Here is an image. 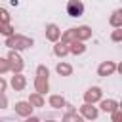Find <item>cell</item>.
Returning <instances> with one entry per match:
<instances>
[{"instance_id": "1", "label": "cell", "mask_w": 122, "mask_h": 122, "mask_svg": "<svg viewBox=\"0 0 122 122\" xmlns=\"http://www.w3.org/2000/svg\"><path fill=\"white\" fill-rule=\"evenodd\" d=\"M67 11H69L71 17H80V15L84 13V4H82L80 0H71V2L67 4Z\"/></svg>"}, {"instance_id": "4", "label": "cell", "mask_w": 122, "mask_h": 122, "mask_svg": "<svg viewBox=\"0 0 122 122\" xmlns=\"http://www.w3.org/2000/svg\"><path fill=\"white\" fill-rule=\"evenodd\" d=\"M59 72H69V67H61L59 65Z\"/></svg>"}, {"instance_id": "3", "label": "cell", "mask_w": 122, "mask_h": 122, "mask_svg": "<svg viewBox=\"0 0 122 122\" xmlns=\"http://www.w3.org/2000/svg\"><path fill=\"white\" fill-rule=\"evenodd\" d=\"M103 109H105V111H107V109L111 111V109H112V103H103Z\"/></svg>"}, {"instance_id": "2", "label": "cell", "mask_w": 122, "mask_h": 122, "mask_svg": "<svg viewBox=\"0 0 122 122\" xmlns=\"http://www.w3.org/2000/svg\"><path fill=\"white\" fill-rule=\"evenodd\" d=\"M97 95H99V90H95V88H93V90H90V93H88V99H95Z\"/></svg>"}]
</instances>
